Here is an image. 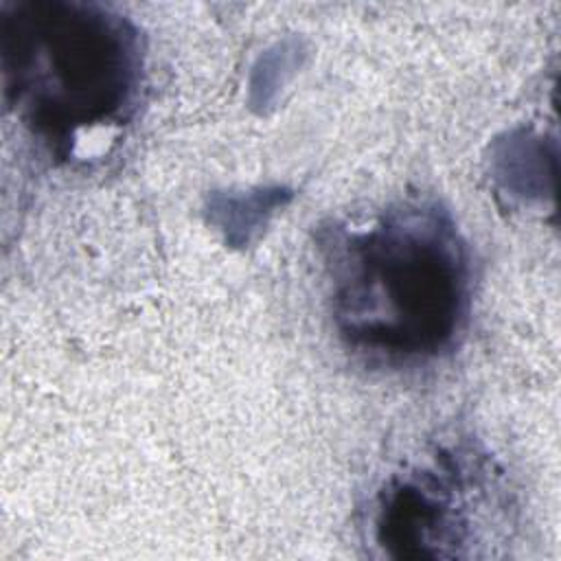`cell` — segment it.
I'll list each match as a JSON object with an SVG mask.
<instances>
[{
    "label": "cell",
    "mask_w": 561,
    "mask_h": 561,
    "mask_svg": "<svg viewBox=\"0 0 561 561\" xmlns=\"http://www.w3.org/2000/svg\"><path fill=\"white\" fill-rule=\"evenodd\" d=\"M329 307L342 342L381 364L427 362L469 313L467 245L438 206L401 204L324 241Z\"/></svg>",
    "instance_id": "6da1fadb"
},
{
    "label": "cell",
    "mask_w": 561,
    "mask_h": 561,
    "mask_svg": "<svg viewBox=\"0 0 561 561\" xmlns=\"http://www.w3.org/2000/svg\"><path fill=\"white\" fill-rule=\"evenodd\" d=\"M4 99L50 147L123 125L142 83L138 28L107 7L26 0L2 7Z\"/></svg>",
    "instance_id": "7a4b0ae2"
},
{
    "label": "cell",
    "mask_w": 561,
    "mask_h": 561,
    "mask_svg": "<svg viewBox=\"0 0 561 561\" xmlns=\"http://www.w3.org/2000/svg\"><path fill=\"white\" fill-rule=\"evenodd\" d=\"M449 471L421 469L390 482L377 515L383 546H397L401 557H421L427 546H434V554H440V546L462 541L460 484L449 478Z\"/></svg>",
    "instance_id": "3957f363"
}]
</instances>
